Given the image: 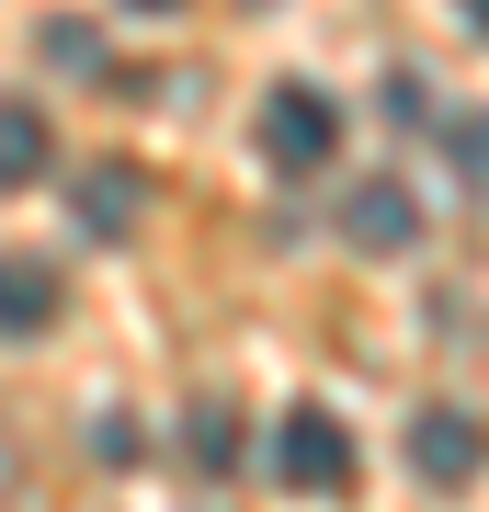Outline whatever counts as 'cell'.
Segmentation results:
<instances>
[{
    "mask_svg": "<svg viewBox=\"0 0 489 512\" xmlns=\"http://www.w3.org/2000/svg\"><path fill=\"white\" fill-rule=\"evenodd\" d=\"M330 148H342V103H330L319 80H273V103H262V160L285 171V183H319Z\"/></svg>",
    "mask_w": 489,
    "mask_h": 512,
    "instance_id": "obj_1",
    "label": "cell"
},
{
    "mask_svg": "<svg viewBox=\"0 0 489 512\" xmlns=\"http://www.w3.org/2000/svg\"><path fill=\"white\" fill-rule=\"evenodd\" d=\"M273 478L308 490V501H342L353 478H364V456H353V433L330 410H285V421H273Z\"/></svg>",
    "mask_w": 489,
    "mask_h": 512,
    "instance_id": "obj_2",
    "label": "cell"
},
{
    "mask_svg": "<svg viewBox=\"0 0 489 512\" xmlns=\"http://www.w3.org/2000/svg\"><path fill=\"white\" fill-rule=\"evenodd\" d=\"M478 467H489V433H478V410H455V399L410 410V478H421V490H467Z\"/></svg>",
    "mask_w": 489,
    "mask_h": 512,
    "instance_id": "obj_3",
    "label": "cell"
},
{
    "mask_svg": "<svg viewBox=\"0 0 489 512\" xmlns=\"http://www.w3.org/2000/svg\"><path fill=\"white\" fill-rule=\"evenodd\" d=\"M342 239H353V251H410V239H421V194L387 183V171L353 183V194H342Z\"/></svg>",
    "mask_w": 489,
    "mask_h": 512,
    "instance_id": "obj_4",
    "label": "cell"
},
{
    "mask_svg": "<svg viewBox=\"0 0 489 512\" xmlns=\"http://www.w3.org/2000/svg\"><path fill=\"white\" fill-rule=\"evenodd\" d=\"M57 262L46 251H0V342H35V330H57Z\"/></svg>",
    "mask_w": 489,
    "mask_h": 512,
    "instance_id": "obj_5",
    "label": "cell"
},
{
    "mask_svg": "<svg viewBox=\"0 0 489 512\" xmlns=\"http://www.w3.org/2000/svg\"><path fill=\"white\" fill-rule=\"evenodd\" d=\"M46 160H57V137H46V114H35V103H0V194H23V183H46Z\"/></svg>",
    "mask_w": 489,
    "mask_h": 512,
    "instance_id": "obj_6",
    "label": "cell"
},
{
    "mask_svg": "<svg viewBox=\"0 0 489 512\" xmlns=\"http://www.w3.org/2000/svg\"><path fill=\"white\" fill-rule=\"evenodd\" d=\"M137 205H148V183H137L126 160H103V171L80 183V228H91V239H126V228H137Z\"/></svg>",
    "mask_w": 489,
    "mask_h": 512,
    "instance_id": "obj_7",
    "label": "cell"
},
{
    "mask_svg": "<svg viewBox=\"0 0 489 512\" xmlns=\"http://www.w3.org/2000/svg\"><path fill=\"white\" fill-rule=\"evenodd\" d=\"M182 456H194L205 478H228V467H239V433H228V410H194V433H182Z\"/></svg>",
    "mask_w": 489,
    "mask_h": 512,
    "instance_id": "obj_8",
    "label": "cell"
},
{
    "mask_svg": "<svg viewBox=\"0 0 489 512\" xmlns=\"http://www.w3.org/2000/svg\"><path fill=\"white\" fill-rule=\"evenodd\" d=\"M444 148H455V183H478V194H489V114H455Z\"/></svg>",
    "mask_w": 489,
    "mask_h": 512,
    "instance_id": "obj_9",
    "label": "cell"
},
{
    "mask_svg": "<svg viewBox=\"0 0 489 512\" xmlns=\"http://www.w3.org/2000/svg\"><path fill=\"white\" fill-rule=\"evenodd\" d=\"M46 57H57V69H103V35H91V23H46Z\"/></svg>",
    "mask_w": 489,
    "mask_h": 512,
    "instance_id": "obj_10",
    "label": "cell"
},
{
    "mask_svg": "<svg viewBox=\"0 0 489 512\" xmlns=\"http://www.w3.org/2000/svg\"><path fill=\"white\" fill-rule=\"evenodd\" d=\"M126 12H182V0H126Z\"/></svg>",
    "mask_w": 489,
    "mask_h": 512,
    "instance_id": "obj_11",
    "label": "cell"
},
{
    "mask_svg": "<svg viewBox=\"0 0 489 512\" xmlns=\"http://www.w3.org/2000/svg\"><path fill=\"white\" fill-rule=\"evenodd\" d=\"M467 23H478V35H489V0H467Z\"/></svg>",
    "mask_w": 489,
    "mask_h": 512,
    "instance_id": "obj_12",
    "label": "cell"
},
{
    "mask_svg": "<svg viewBox=\"0 0 489 512\" xmlns=\"http://www.w3.org/2000/svg\"><path fill=\"white\" fill-rule=\"evenodd\" d=\"M0 478H12V444H0Z\"/></svg>",
    "mask_w": 489,
    "mask_h": 512,
    "instance_id": "obj_13",
    "label": "cell"
}]
</instances>
